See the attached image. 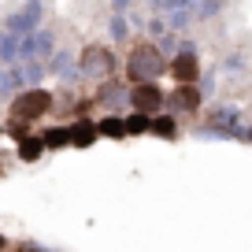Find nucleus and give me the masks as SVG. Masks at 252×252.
<instances>
[{"label": "nucleus", "mask_w": 252, "mask_h": 252, "mask_svg": "<svg viewBox=\"0 0 252 252\" xmlns=\"http://www.w3.org/2000/svg\"><path fill=\"white\" fill-rule=\"evenodd\" d=\"M167 71H171V78L178 82V86H197V82H200V60H197V52L182 48L174 60H167Z\"/></svg>", "instance_id": "nucleus-5"}, {"label": "nucleus", "mask_w": 252, "mask_h": 252, "mask_svg": "<svg viewBox=\"0 0 252 252\" xmlns=\"http://www.w3.org/2000/svg\"><path fill=\"white\" fill-rule=\"evenodd\" d=\"M52 104H56L52 89L30 86V89H23V93L11 96L8 115H11V123H37V119H45L48 111H52Z\"/></svg>", "instance_id": "nucleus-2"}, {"label": "nucleus", "mask_w": 252, "mask_h": 252, "mask_svg": "<svg viewBox=\"0 0 252 252\" xmlns=\"http://www.w3.org/2000/svg\"><path fill=\"white\" fill-rule=\"evenodd\" d=\"M126 100H130V111H141V115H159V111L167 108V89L159 86V82H137V86H130Z\"/></svg>", "instance_id": "nucleus-3"}, {"label": "nucleus", "mask_w": 252, "mask_h": 252, "mask_svg": "<svg viewBox=\"0 0 252 252\" xmlns=\"http://www.w3.org/2000/svg\"><path fill=\"white\" fill-rule=\"evenodd\" d=\"M100 137V130H96V119H74V123H67V141L74 145V149H89V145Z\"/></svg>", "instance_id": "nucleus-7"}, {"label": "nucleus", "mask_w": 252, "mask_h": 252, "mask_svg": "<svg viewBox=\"0 0 252 252\" xmlns=\"http://www.w3.org/2000/svg\"><path fill=\"white\" fill-rule=\"evenodd\" d=\"M152 137H167V141H174L178 137V115L174 111H159V115H152Z\"/></svg>", "instance_id": "nucleus-9"}, {"label": "nucleus", "mask_w": 252, "mask_h": 252, "mask_svg": "<svg viewBox=\"0 0 252 252\" xmlns=\"http://www.w3.org/2000/svg\"><path fill=\"white\" fill-rule=\"evenodd\" d=\"M78 67L86 74H93V78H115L119 60H115V52H111L108 45H86L82 56H78Z\"/></svg>", "instance_id": "nucleus-4"}, {"label": "nucleus", "mask_w": 252, "mask_h": 252, "mask_svg": "<svg viewBox=\"0 0 252 252\" xmlns=\"http://www.w3.org/2000/svg\"><path fill=\"white\" fill-rule=\"evenodd\" d=\"M45 156V141L41 137H19V159H26V163H33V159Z\"/></svg>", "instance_id": "nucleus-10"}, {"label": "nucleus", "mask_w": 252, "mask_h": 252, "mask_svg": "<svg viewBox=\"0 0 252 252\" xmlns=\"http://www.w3.org/2000/svg\"><path fill=\"white\" fill-rule=\"evenodd\" d=\"M41 141H45V149H63V145H71V141H67V126H52V130H45Z\"/></svg>", "instance_id": "nucleus-12"}, {"label": "nucleus", "mask_w": 252, "mask_h": 252, "mask_svg": "<svg viewBox=\"0 0 252 252\" xmlns=\"http://www.w3.org/2000/svg\"><path fill=\"white\" fill-rule=\"evenodd\" d=\"M96 130H100V137H115V141H123V137H126V115L108 111V115L96 119Z\"/></svg>", "instance_id": "nucleus-8"}, {"label": "nucleus", "mask_w": 252, "mask_h": 252, "mask_svg": "<svg viewBox=\"0 0 252 252\" xmlns=\"http://www.w3.org/2000/svg\"><path fill=\"white\" fill-rule=\"evenodd\" d=\"M167 71V60L152 41H134L130 52H126V63H123V74L130 86L137 82H159V74Z\"/></svg>", "instance_id": "nucleus-1"}, {"label": "nucleus", "mask_w": 252, "mask_h": 252, "mask_svg": "<svg viewBox=\"0 0 252 252\" xmlns=\"http://www.w3.org/2000/svg\"><path fill=\"white\" fill-rule=\"evenodd\" d=\"M0 134H4V123H0Z\"/></svg>", "instance_id": "nucleus-13"}, {"label": "nucleus", "mask_w": 252, "mask_h": 252, "mask_svg": "<svg viewBox=\"0 0 252 252\" xmlns=\"http://www.w3.org/2000/svg\"><path fill=\"white\" fill-rule=\"evenodd\" d=\"M149 130H152V115H141V111H130V115H126V137L149 134Z\"/></svg>", "instance_id": "nucleus-11"}, {"label": "nucleus", "mask_w": 252, "mask_h": 252, "mask_svg": "<svg viewBox=\"0 0 252 252\" xmlns=\"http://www.w3.org/2000/svg\"><path fill=\"white\" fill-rule=\"evenodd\" d=\"M200 100H204V96H200L197 86H178V82H174V89L167 93V108H171L174 115H197Z\"/></svg>", "instance_id": "nucleus-6"}]
</instances>
